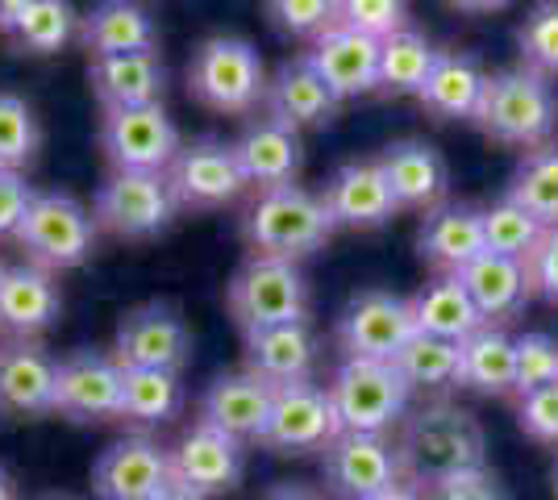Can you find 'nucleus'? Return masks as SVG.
<instances>
[{"instance_id":"obj_55","label":"nucleus","mask_w":558,"mask_h":500,"mask_svg":"<svg viewBox=\"0 0 558 500\" xmlns=\"http://www.w3.org/2000/svg\"><path fill=\"white\" fill-rule=\"evenodd\" d=\"M550 479H555V497H558V463H555V472H550Z\"/></svg>"},{"instance_id":"obj_5","label":"nucleus","mask_w":558,"mask_h":500,"mask_svg":"<svg viewBox=\"0 0 558 500\" xmlns=\"http://www.w3.org/2000/svg\"><path fill=\"white\" fill-rule=\"evenodd\" d=\"M96 230H100L96 217L71 192H38L13 239L22 242L34 267L54 276V271H71L93 259Z\"/></svg>"},{"instance_id":"obj_23","label":"nucleus","mask_w":558,"mask_h":500,"mask_svg":"<svg viewBox=\"0 0 558 500\" xmlns=\"http://www.w3.org/2000/svg\"><path fill=\"white\" fill-rule=\"evenodd\" d=\"M379 167L388 175V188H392L396 205L400 209H438L450 188V171L438 146L421 143V138H404V143L384 146Z\"/></svg>"},{"instance_id":"obj_6","label":"nucleus","mask_w":558,"mask_h":500,"mask_svg":"<svg viewBox=\"0 0 558 500\" xmlns=\"http://www.w3.org/2000/svg\"><path fill=\"white\" fill-rule=\"evenodd\" d=\"M226 301H230V317L242 326V333L308 321V280L301 276V267L288 259L251 255L230 280Z\"/></svg>"},{"instance_id":"obj_14","label":"nucleus","mask_w":558,"mask_h":500,"mask_svg":"<svg viewBox=\"0 0 558 500\" xmlns=\"http://www.w3.org/2000/svg\"><path fill=\"white\" fill-rule=\"evenodd\" d=\"M246 442L230 438L226 429L196 422L184 438L171 447V484H180L201 500L233 492L246 472Z\"/></svg>"},{"instance_id":"obj_30","label":"nucleus","mask_w":558,"mask_h":500,"mask_svg":"<svg viewBox=\"0 0 558 500\" xmlns=\"http://www.w3.org/2000/svg\"><path fill=\"white\" fill-rule=\"evenodd\" d=\"M313 367H317V333L308 321L246 333V371H255L271 388L313 380Z\"/></svg>"},{"instance_id":"obj_12","label":"nucleus","mask_w":558,"mask_h":500,"mask_svg":"<svg viewBox=\"0 0 558 500\" xmlns=\"http://www.w3.org/2000/svg\"><path fill=\"white\" fill-rule=\"evenodd\" d=\"M413 333H417L413 305L404 296H396V292H384V288L359 292L338 317V346H342L347 358L392 363Z\"/></svg>"},{"instance_id":"obj_18","label":"nucleus","mask_w":558,"mask_h":500,"mask_svg":"<svg viewBox=\"0 0 558 500\" xmlns=\"http://www.w3.org/2000/svg\"><path fill=\"white\" fill-rule=\"evenodd\" d=\"M308 63L317 68V75L326 80V88L338 100H350V96H363L379 88V38L359 34L350 25H326L313 38Z\"/></svg>"},{"instance_id":"obj_50","label":"nucleus","mask_w":558,"mask_h":500,"mask_svg":"<svg viewBox=\"0 0 558 500\" xmlns=\"http://www.w3.org/2000/svg\"><path fill=\"white\" fill-rule=\"evenodd\" d=\"M367 500H429V492L417 488V484H409V479H400V484H392V488H384V492H375Z\"/></svg>"},{"instance_id":"obj_39","label":"nucleus","mask_w":558,"mask_h":500,"mask_svg":"<svg viewBox=\"0 0 558 500\" xmlns=\"http://www.w3.org/2000/svg\"><path fill=\"white\" fill-rule=\"evenodd\" d=\"M542 234H546V225L525 214L521 205H512L509 196L484 209V246H488L492 255L525 263Z\"/></svg>"},{"instance_id":"obj_34","label":"nucleus","mask_w":558,"mask_h":500,"mask_svg":"<svg viewBox=\"0 0 558 500\" xmlns=\"http://www.w3.org/2000/svg\"><path fill=\"white\" fill-rule=\"evenodd\" d=\"M409 305H413L417 333H434V338H446V342H463V338H471L484 326V317L471 305L459 276H434Z\"/></svg>"},{"instance_id":"obj_1","label":"nucleus","mask_w":558,"mask_h":500,"mask_svg":"<svg viewBox=\"0 0 558 500\" xmlns=\"http://www.w3.org/2000/svg\"><path fill=\"white\" fill-rule=\"evenodd\" d=\"M396 454H400V476L429 492L450 476L488 467V438L475 413L450 401H434L413 408L400 422Z\"/></svg>"},{"instance_id":"obj_11","label":"nucleus","mask_w":558,"mask_h":500,"mask_svg":"<svg viewBox=\"0 0 558 500\" xmlns=\"http://www.w3.org/2000/svg\"><path fill=\"white\" fill-rule=\"evenodd\" d=\"M113 358L121 367H150V371H184L192 358V330L167 301H146L121 313L117 321Z\"/></svg>"},{"instance_id":"obj_8","label":"nucleus","mask_w":558,"mask_h":500,"mask_svg":"<svg viewBox=\"0 0 558 500\" xmlns=\"http://www.w3.org/2000/svg\"><path fill=\"white\" fill-rule=\"evenodd\" d=\"M175 196L159 171H113L93 200L100 230L117 239H155L175 221Z\"/></svg>"},{"instance_id":"obj_37","label":"nucleus","mask_w":558,"mask_h":500,"mask_svg":"<svg viewBox=\"0 0 558 500\" xmlns=\"http://www.w3.org/2000/svg\"><path fill=\"white\" fill-rule=\"evenodd\" d=\"M438 50L417 29H396L392 38L379 42V88L392 96H417L425 75L434 68Z\"/></svg>"},{"instance_id":"obj_40","label":"nucleus","mask_w":558,"mask_h":500,"mask_svg":"<svg viewBox=\"0 0 558 500\" xmlns=\"http://www.w3.org/2000/svg\"><path fill=\"white\" fill-rule=\"evenodd\" d=\"M38 146H43V130H38L34 109L22 96L0 93V167L22 171V163L38 155Z\"/></svg>"},{"instance_id":"obj_54","label":"nucleus","mask_w":558,"mask_h":500,"mask_svg":"<svg viewBox=\"0 0 558 500\" xmlns=\"http://www.w3.org/2000/svg\"><path fill=\"white\" fill-rule=\"evenodd\" d=\"M43 500H80V497H68V492H54V497H43Z\"/></svg>"},{"instance_id":"obj_31","label":"nucleus","mask_w":558,"mask_h":500,"mask_svg":"<svg viewBox=\"0 0 558 500\" xmlns=\"http://www.w3.org/2000/svg\"><path fill=\"white\" fill-rule=\"evenodd\" d=\"M459 284L466 288V296L480 309L484 326H500V321L517 317V313L525 309L530 292H534L525 263L492 255V251H484L475 263H466L463 271H459Z\"/></svg>"},{"instance_id":"obj_32","label":"nucleus","mask_w":558,"mask_h":500,"mask_svg":"<svg viewBox=\"0 0 558 500\" xmlns=\"http://www.w3.org/2000/svg\"><path fill=\"white\" fill-rule=\"evenodd\" d=\"M459 388L480 397L517 392V338L505 326H480L459 342Z\"/></svg>"},{"instance_id":"obj_15","label":"nucleus","mask_w":558,"mask_h":500,"mask_svg":"<svg viewBox=\"0 0 558 500\" xmlns=\"http://www.w3.org/2000/svg\"><path fill=\"white\" fill-rule=\"evenodd\" d=\"M125 367L100 351H71L54 363V413L68 422H113L121 417Z\"/></svg>"},{"instance_id":"obj_2","label":"nucleus","mask_w":558,"mask_h":500,"mask_svg":"<svg viewBox=\"0 0 558 500\" xmlns=\"http://www.w3.org/2000/svg\"><path fill=\"white\" fill-rule=\"evenodd\" d=\"M475 125L505 146H525V150L546 146L558 130V96L550 80L530 68L488 75L484 100L475 109Z\"/></svg>"},{"instance_id":"obj_48","label":"nucleus","mask_w":558,"mask_h":500,"mask_svg":"<svg viewBox=\"0 0 558 500\" xmlns=\"http://www.w3.org/2000/svg\"><path fill=\"white\" fill-rule=\"evenodd\" d=\"M34 196L38 192L29 188V180H25L22 171H4L0 167V239H13L17 234V225H22V217Z\"/></svg>"},{"instance_id":"obj_53","label":"nucleus","mask_w":558,"mask_h":500,"mask_svg":"<svg viewBox=\"0 0 558 500\" xmlns=\"http://www.w3.org/2000/svg\"><path fill=\"white\" fill-rule=\"evenodd\" d=\"M150 500H201L196 492H187V488H180V484H167L159 497H150Z\"/></svg>"},{"instance_id":"obj_20","label":"nucleus","mask_w":558,"mask_h":500,"mask_svg":"<svg viewBox=\"0 0 558 500\" xmlns=\"http://www.w3.org/2000/svg\"><path fill=\"white\" fill-rule=\"evenodd\" d=\"M63 313V292L54 276L34 263L0 267V330L13 333L17 342H29L47 333Z\"/></svg>"},{"instance_id":"obj_10","label":"nucleus","mask_w":558,"mask_h":500,"mask_svg":"<svg viewBox=\"0 0 558 500\" xmlns=\"http://www.w3.org/2000/svg\"><path fill=\"white\" fill-rule=\"evenodd\" d=\"M100 150L109 155L117 171H159L180 155V130L167 118L163 105H138V109H105L100 118Z\"/></svg>"},{"instance_id":"obj_41","label":"nucleus","mask_w":558,"mask_h":500,"mask_svg":"<svg viewBox=\"0 0 558 500\" xmlns=\"http://www.w3.org/2000/svg\"><path fill=\"white\" fill-rule=\"evenodd\" d=\"M525 68L537 75H558V0H537L517 29Z\"/></svg>"},{"instance_id":"obj_44","label":"nucleus","mask_w":558,"mask_h":500,"mask_svg":"<svg viewBox=\"0 0 558 500\" xmlns=\"http://www.w3.org/2000/svg\"><path fill=\"white\" fill-rule=\"evenodd\" d=\"M517 426L525 438H534L542 447H558V383H546V388L521 397Z\"/></svg>"},{"instance_id":"obj_24","label":"nucleus","mask_w":558,"mask_h":500,"mask_svg":"<svg viewBox=\"0 0 558 500\" xmlns=\"http://www.w3.org/2000/svg\"><path fill=\"white\" fill-rule=\"evenodd\" d=\"M271 383L258 380L255 371H226L205 388L201 397V422L226 429L238 442H258L267 408H271Z\"/></svg>"},{"instance_id":"obj_9","label":"nucleus","mask_w":558,"mask_h":500,"mask_svg":"<svg viewBox=\"0 0 558 500\" xmlns=\"http://www.w3.org/2000/svg\"><path fill=\"white\" fill-rule=\"evenodd\" d=\"M338 434L342 429H338V417H333L329 388L313 380L279 383L271 392V408H267V422H263V434H258V447H267L276 454H308L326 451Z\"/></svg>"},{"instance_id":"obj_4","label":"nucleus","mask_w":558,"mask_h":500,"mask_svg":"<svg viewBox=\"0 0 558 500\" xmlns=\"http://www.w3.org/2000/svg\"><path fill=\"white\" fill-rule=\"evenodd\" d=\"M326 388L342 434H388L396 422L409 417L413 388L396 371V363L347 358Z\"/></svg>"},{"instance_id":"obj_7","label":"nucleus","mask_w":558,"mask_h":500,"mask_svg":"<svg viewBox=\"0 0 558 500\" xmlns=\"http://www.w3.org/2000/svg\"><path fill=\"white\" fill-rule=\"evenodd\" d=\"M187 84L201 105L213 113H251L267 96V72L263 59L246 38H205L192 63H187Z\"/></svg>"},{"instance_id":"obj_26","label":"nucleus","mask_w":558,"mask_h":500,"mask_svg":"<svg viewBox=\"0 0 558 500\" xmlns=\"http://www.w3.org/2000/svg\"><path fill=\"white\" fill-rule=\"evenodd\" d=\"M80 42L93 59H109V54H138V50H155L159 29L155 17L142 0H96L93 9L80 17Z\"/></svg>"},{"instance_id":"obj_28","label":"nucleus","mask_w":558,"mask_h":500,"mask_svg":"<svg viewBox=\"0 0 558 500\" xmlns=\"http://www.w3.org/2000/svg\"><path fill=\"white\" fill-rule=\"evenodd\" d=\"M88 84L105 109H138V105H159L167 88V68L159 50L109 54L88 63Z\"/></svg>"},{"instance_id":"obj_52","label":"nucleus","mask_w":558,"mask_h":500,"mask_svg":"<svg viewBox=\"0 0 558 500\" xmlns=\"http://www.w3.org/2000/svg\"><path fill=\"white\" fill-rule=\"evenodd\" d=\"M454 9H466V13H488V9H500V4H509V0H450Z\"/></svg>"},{"instance_id":"obj_3","label":"nucleus","mask_w":558,"mask_h":500,"mask_svg":"<svg viewBox=\"0 0 558 500\" xmlns=\"http://www.w3.org/2000/svg\"><path fill=\"white\" fill-rule=\"evenodd\" d=\"M242 230H246V242L255 246V255L296 263L322 251L338 225L322 196L296 188V184H283V188H267L258 196Z\"/></svg>"},{"instance_id":"obj_51","label":"nucleus","mask_w":558,"mask_h":500,"mask_svg":"<svg viewBox=\"0 0 558 500\" xmlns=\"http://www.w3.org/2000/svg\"><path fill=\"white\" fill-rule=\"evenodd\" d=\"M0 500H22V488H17V479L4 463H0Z\"/></svg>"},{"instance_id":"obj_33","label":"nucleus","mask_w":558,"mask_h":500,"mask_svg":"<svg viewBox=\"0 0 558 500\" xmlns=\"http://www.w3.org/2000/svg\"><path fill=\"white\" fill-rule=\"evenodd\" d=\"M0 29L29 54H59L75 38L80 17L68 0H0Z\"/></svg>"},{"instance_id":"obj_56","label":"nucleus","mask_w":558,"mask_h":500,"mask_svg":"<svg viewBox=\"0 0 558 500\" xmlns=\"http://www.w3.org/2000/svg\"><path fill=\"white\" fill-rule=\"evenodd\" d=\"M0 267H4V263H0Z\"/></svg>"},{"instance_id":"obj_21","label":"nucleus","mask_w":558,"mask_h":500,"mask_svg":"<svg viewBox=\"0 0 558 500\" xmlns=\"http://www.w3.org/2000/svg\"><path fill=\"white\" fill-rule=\"evenodd\" d=\"M54 413V358L34 342L0 346V417L38 422Z\"/></svg>"},{"instance_id":"obj_27","label":"nucleus","mask_w":558,"mask_h":500,"mask_svg":"<svg viewBox=\"0 0 558 500\" xmlns=\"http://www.w3.org/2000/svg\"><path fill=\"white\" fill-rule=\"evenodd\" d=\"M484 88H488V72H484V63L475 54L438 50L417 100L425 105V113H434L438 121H475Z\"/></svg>"},{"instance_id":"obj_29","label":"nucleus","mask_w":558,"mask_h":500,"mask_svg":"<svg viewBox=\"0 0 558 500\" xmlns=\"http://www.w3.org/2000/svg\"><path fill=\"white\" fill-rule=\"evenodd\" d=\"M263 100H267V118L283 121L292 130L329 125L333 109H338V96L326 88V80L308 63V54L279 63V72L267 80V96Z\"/></svg>"},{"instance_id":"obj_42","label":"nucleus","mask_w":558,"mask_h":500,"mask_svg":"<svg viewBox=\"0 0 558 500\" xmlns=\"http://www.w3.org/2000/svg\"><path fill=\"white\" fill-rule=\"evenodd\" d=\"M404 17H409V0H333V22L372 34L379 42L404 29Z\"/></svg>"},{"instance_id":"obj_46","label":"nucleus","mask_w":558,"mask_h":500,"mask_svg":"<svg viewBox=\"0 0 558 500\" xmlns=\"http://www.w3.org/2000/svg\"><path fill=\"white\" fill-rule=\"evenodd\" d=\"M429 500H509L505 484L492 476L488 467H475L463 476H450L429 488Z\"/></svg>"},{"instance_id":"obj_25","label":"nucleus","mask_w":558,"mask_h":500,"mask_svg":"<svg viewBox=\"0 0 558 500\" xmlns=\"http://www.w3.org/2000/svg\"><path fill=\"white\" fill-rule=\"evenodd\" d=\"M233 155H238L246 184H258L263 192L292 184L304 163L301 134L276 118H258L255 125H246L242 138L233 143Z\"/></svg>"},{"instance_id":"obj_13","label":"nucleus","mask_w":558,"mask_h":500,"mask_svg":"<svg viewBox=\"0 0 558 500\" xmlns=\"http://www.w3.org/2000/svg\"><path fill=\"white\" fill-rule=\"evenodd\" d=\"M322 479L338 500H367L404 476L388 434H338L322 451Z\"/></svg>"},{"instance_id":"obj_35","label":"nucleus","mask_w":558,"mask_h":500,"mask_svg":"<svg viewBox=\"0 0 558 500\" xmlns=\"http://www.w3.org/2000/svg\"><path fill=\"white\" fill-rule=\"evenodd\" d=\"M184 408V383L175 371L125 367L121 376V417L134 426H167Z\"/></svg>"},{"instance_id":"obj_49","label":"nucleus","mask_w":558,"mask_h":500,"mask_svg":"<svg viewBox=\"0 0 558 500\" xmlns=\"http://www.w3.org/2000/svg\"><path fill=\"white\" fill-rule=\"evenodd\" d=\"M263 500H326V497L317 488H308V484H276Z\"/></svg>"},{"instance_id":"obj_47","label":"nucleus","mask_w":558,"mask_h":500,"mask_svg":"<svg viewBox=\"0 0 558 500\" xmlns=\"http://www.w3.org/2000/svg\"><path fill=\"white\" fill-rule=\"evenodd\" d=\"M525 271H530V288H534L537 296H546L550 305H558V225L537 239V246L525 259Z\"/></svg>"},{"instance_id":"obj_22","label":"nucleus","mask_w":558,"mask_h":500,"mask_svg":"<svg viewBox=\"0 0 558 500\" xmlns=\"http://www.w3.org/2000/svg\"><path fill=\"white\" fill-rule=\"evenodd\" d=\"M484 209L475 205H438L417 230V255L438 276H459L466 263L484 255Z\"/></svg>"},{"instance_id":"obj_43","label":"nucleus","mask_w":558,"mask_h":500,"mask_svg":"<svg viewBox=\"0 0 558 500\" xmlns=\"http://www.w3.org/2000/svg\"><path fill=\"white\" fill-rule=\"evenodd\" d=\"M558 383V338L542 330L517 333V397Z\"/></svg>"},{"instance_id":"obj_19","label":"nucleus","mask_w":558,"mask_h":500,"mask_svg":"<svg viewBox=\"0 0 558 500\" xmlns=\"http://www.w3.org/2000/svg\"><path fill=\"white\" fill-rule=\"evenodd\" d=\"M322 200H326L333 225H347V230H379L400 209L392 188H388V175H384L379 159L342 163L329 175Z\"/></svg>"},{"instance_id":"obj_17","label":"nucleus","mask_w":558,"mask_h":500,"mask_svg":"<svg viewBox=\"0 0 558 500\" xmlns=\"http://www.w3.org/2000/svg\"><path fill=\"white\" fill-rule=\"evenodd\" d=\"M167 484H171V451L146 434L113 442L93 467L96 500H150Z\"/></svg>"},{"instance_id":"obj_38","label":"nucleus","mask_w":558,"mask_h":500,"mask_svg":"<svg viewBox=\"0 0 558 500\" xmlns=\"http://www.w3.org/2000/svg\"><path fill=\"white\" fill-rule=\"evenodd\" d=\"M392 363L409 388L442 392V388L459 383V342H446L434 333H413Z\"/></svg>"},{"instance_id":"obj_45","label":"nucleus","mask_w":558,"mask_h":500,"mask_svg":"<svg viewBox=\"0 0 558 500\" xmlns=\"http://www.w3.org/2000/svg\"><path fill=\"white\" fill-rule=\"evenodd\" d=\"M267 13L283 34L317 38L326 25H333V0H267Z\"/></svg>"},{"instance_id":"obj_36","label":"nucleus","mask_w":558,"mask_h":500,"mask_svg":"<svg viewBox=\"0 0 558 500\" xmlns=\"http://www.w3.org/2000/svg\"><path fill=\"white\" fill-rule=\"evenodd\" d=\"M512 205H521L530 217H537L546 230L558 225V143H546L530 150L509 180Z\"/></svg>"},{"instance_id":"obj_16","label":"nucleus","mask_w":558,"mask_h":500,"mask_svg":"<svg viewBox=\"0 0 558 500\" xmlns=\"http://www.w3.org/2000/svg\"><path fill=\"white\" fill-rule=\"evenodd\" d=\"M167 184L180 209H221L242 196L246 175L238 167L233 146L217 138H201L192 146H180L175 163L167 167Z\"/></svg>"}]
</instances>
